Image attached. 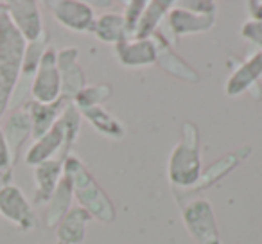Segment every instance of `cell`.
I'll return each instance as SVG.
<instances>
[{
	"instance_id": "6da1fadb",
	"label": "cell",
	"mask_w": 262,
	"mask_h": 244,
	"mask_svg": "<svg viewBox=\"0 0 262 244\" xmlns=\"http://www.w3.org/2000/svg\"><path fill=\"white\" fill-rule=\"evenodd\" d=\"M27 41L15 29L0 2V119L11 104L16 83L22 76V63Z\"/></svg>"
},
{
	"instance_id": "7a4b0ae2",
	"label": "cell",
	"mask_w": 262,
	"mask_h": 244,
	"mask_svg": "<svg viewBox=\"0 0 262 244\" xmlns=\"http://www.w3.org/2000/svg\"><path fill=\"white\" fill-rule=\"evenodd\" d=\"M63 174L72 183L74 197L79 201V207L84 208L92 219H97L104 225L115 221V207L112 199L76 154H69L63 160Z\"/></svg>"
},
{
	"instance_id": "3957f363",
	"label": "cell",
	"mask_w": 262,
	"mask_h": 244,
	"mask_svg": "<svg viewBox=\"0 0 262 244\" xmlns=\"http://www.w3.org/2000/svg\"><path fill=\"white\" fill-rule=\"evenodd\" d=\"M201 167L200 129L194 122H183L182 139L172 147L167 164L169 182L178 189H192L200 180Z\"/></svg>"
},
{
	"instance_id": "277c9868",
	"label": "cell",
	"mask_w": 262,
	"mask_h": 244,
	"mask_svg": "<svg viewBox=\"0 0 262 244\" xmlns=\"http://www.w3.org/2000/svg\"><path fill=\"white\" fill-rule=\"evenodd\" d=\"M182 219L196 244H221L214 207L205 197H192L182 205Z\"/></svg>"
},
{
	"instance_id": "5b68a950",
	"label": "cell",
	"mask_w": 262,
	"mask_h": 244,
	"mask_svg": "<svg viewBox=\"0 0 262 244\" xmlns=\"http://www.w3.org/2000/svg\"><path fill=\"white\" fill-rule=\"evenodd\" d=\"M31 97L36 102H54L61 97V76L58 69V51L47 47L31 81Z\"/></svg>"
},
{
	"instance_id": "8992f818",
	"label": "cell",
	"mask_w": 262,
	"mask_h": 244,
	"mask_svg": "<svg viewBox=\"0 0 262 244\" xmlns=\"http://www.w3.org/2000/svg\"><path fill=\"white\" fill-rule=\"evenodd\" d=\"M0 214L24 232H31L38 225L33 205L29 203L22 189L16 187L15 183H9L0 189Z\"/></svg>"
},
{
	"instance_id": "52a82bcc",
	"label": "cell",
	"mask_w": 262,
	"mask_h": 244,
	"mask_svg": "<svg viewBox=\"0 0 262 244\" xmlns=\"http://www.w3.org/2000/svg\"><path fill=\"white\" fill-rule=\"evenodd\" d=\"M4 9L15 29L22 34L29 43L43 36V20H41L40 6L34 0H11L4 2Z\"/></svg>"
},
{
	"instance_id": "ba28073f",
	"label": "cell",
	"mask_w": 262,
	"mask_h": 244,
	"mask_svg": "<svg viewBox=\"0 0 262 244\" xmlns=\"http://www.w3.org/2000/svg\"><path fill=\"white\" fill-rule=\"evenodd\" d=\"M47 6L59 26L74 33H90L95 22V13L90 4L79 0H56L47 2Z\"/></svg>"
},
{
	"instance_id": "9c48e42d",
	"label": "cell",
	"mask_w": 262,
	"mask_h": 244,
	"mask_svg": "<svg viewBox=\"0 0 262 244\" xmlns=\"http://www.w3.org/2000/svg\"><path fill=\"white\" fill-rule=\"evenodd\" d=\"M69 154H67L65 149V129H63L61 120H58L43 137L34 140L33 146L26 153V162L36 167V165L52 160V158L65 160Z\"/></svg>"
},
{
	"instance_id": "30bf717a",
	"label": "cell",
	"mask_w": 262,
	"mask_h": 244,
	"mask_svg": "<svg viewBox=\"0 0 262 244\" xmlns=\"http://www.w3.org/2000/svg\"><path fill=\"white\" fill-rule=\"evenodd\" d=\"M151 38H153L155 45H157V63L165 72L178 77V79L185 81V83H198V81H200L198 70H194L185 59L180 58V56L172 51L171 41L167 40V36H165L164 33L157 31Z\"/></svg>"
},
{
	"instance_id": "8fae6325",
	"label": "cell",
	"mask_w": 262,
	"mask_h": 244,
	"mask_svg": "<svg viewBox=\"0 0 262 244\" xmlns=\"http://www.w3.org/2000/svg\"><path fill=\"white\" fill-rule=\"evenodd\" d=\"M167 26L176 38L187 36V34L207 33L215 26V15L194 13L178 4H172V8L167 13Z\"/></svg>"
},
{
	"instance_id": "7c38bea8",
	"label": "cell",
	"mask_w": 262,
	"mask_h": 244,
	"mask_svg": "<svg viewBox=\"0 0 262 244\" xmlns=\"http://www.w3.org/2000/svg\"><path fill=\"white\" fill-rule=\"evenodd\" d=\"M79 51L76 47H67L58 51V69L61 76V97L74 101L76 95L83 90L84 84V72L77 63Z\"/></svg>"
},
{
	"instance_id": "4fadbf2b",
	"label": "cell",
	"mask_w": 262,
	"mask_h": 244,
	"mask_svg": "<svg viewBox=\"0 0 262 244\" xmlns=\"http://www.w3.org/2000/svg\"><path fill=\"white\" fill-rule=\"evenodd\" d=\"M115 58L127 69H142L157 63V45L153 38L146 40H124L115 45Z\"/></svg>"
},
{
	"instance_id": "5bb4252c",
	"label": "cell",
	"mask_w": 262,
	"mask_h": 244,
	"mask_svg": "<svg viewBox=\"0 0 262 244\" xmlns=\"http://www.w3.org/2000/svg\"><path fill=\"white\" fill-rule=\"evenodd\" d=\"M72 101L65 97H59L58 101L49 102V104H43V102H36V101H27L26 102V112L29 113L31 119V126H33V139H40L43 137L52 126L59 120V117L63 115L65 108L70 104Z\"/></svg>"
},
{
	"instance_id": "9a60e30c",
	"label": "cell",
	"mask_w": 262,
	"mask_h": 244,
	"mask_svg": "<svg viewBox=\"0 0 262 244\" xmlns=\"http://www.w3.org/2000/svg\"><path fill=\"white\" fill-rule=\"evenodd\" d=\"M262 76V49H258L255 54L246 58L228 77L225 84V94L228 97H239L244 92L251 90L253 84H257L258 77Z\"/></svg>"
},
{
	"instance_id": "2e32d148",
	"label": "cell",
	"mask_w": 262,
	"mask_h": 244,
	"mask_svg": "<svg viewBox=\"0 0 262 244\" xmlns=\"http://www.w3.org/2000/svg\"><path fill=\"white\" fill-rule=\"evenodd\" d=\"M63 178V160L52 158L34 167V203L47 205Z\"/></svg>"
},
{
	"instance_id": "e0dca14e",
	"label": "cell",
	"mask_w": 262,
	"mask_h": 244,
	"mask_svg": "<svg viewBox=\"0 0 262 244\" xmlns=\"http://www.w3.org/2000/svg\"><path fill=\"white\" fill-rule=\"evenodd\" d=\"M6 140H8L9 151H11V158L13 164L18 158L22 147L26 146L27 139L33 137V126H31V119L29 113L26 109H16L9 115V119L6 120V128L2 129Z\"/></svg>"
},
{
	"instance_id": "ac0fdd59",
	"label": "cell",
	"mask_w": 262,
	"mask_h": 244,
	"mask_svg": "<svg viewBox=\"0 0 262 244\" xmlns=\"http://www.w3.org/2000/svg\"><path fill=\"white\" fill-rule=\"evenodd\" d=\"M90 221L92 215L84 208L72 207L56 226L58 240L67 244H81L86 237V226Z\"/></svg>"
},
{
	"instance_id": "d6986e66",
	"label": "cell",
	"mask_w": 262,
	"mask_h": 244,
	"mask_svg": "<svg viewBox=\"0 0 262 244\" xmlns=\"http://www.w3.org/2000/svg\"><path fill=\"white\" fill-rule=\"evenodd\" d=\"M72 199H74V192H72V183L70 180L63 174L61 182L59 185L56 187L54 194L51 196L47 203V215H45V221H47V226L49 228H56L59 225L65 214L70 210V205H72Z\"/></svg>"
},
{
	"instance_id": "ffe728a7",
	"label": "cell",
	"mask_w": 262,
	"mask_h": 244,
	"mask_svg": "<svg viewBox=\"0 0 262 244\" xmlns=\"http://www.w3.org/2000/svg\"><path fill=\"white\" fill-rule=\"evenodd\" d=\"M90 33L94 34L97 40L104 41V43L117 45L120 41L127 40L126 26H124V18L119 13H104V15L97 16L92 26Z\"/></svg>"
},
{
	"instance_id": "44dd1931",
	"label": "cell",
	"mask_w": 262,
	"mask_h": 244,
	"mask_svg": "<svg viewBox=\"0 0 262 244\" xmlns=\"http://www.w3.org/2000/svg\"><path fill=\"white\" fill-rule=\"evenodd\" d=\"M171 8H172V2H169V0H151V2H147L133 38L135 40H146V38L153 36L158 31L160 22L167 16Z\"/></svg>"
},
{
	"instance_id": "7402d4cb",
	"label": "cell",
	"mask_w": 262,
	"mask_h": 244,
	"mask_svg": "<svg viewBox=\"0 0 262 244\" xmlns=\"http://www.w3.org/2000/svg\"><path fill=\"white\" fill-rule=\"evenodd\" d=\"M79 113L84 120H88V122H90V124L94 126L99 133H101V135L108 137V139L119 140L126 135V129H124L122 122L117 120L110 112H106L102 106L79 109Z\"/></svg>"
},
{
	"instance_id": "603a6c76",
	"label": "cell",
	"mask_w": 262,
	"mask_h": 244,
	"mask_svg": "<svg viewBox=\"0 0 262 244\" xmlns=\"http://www.w3.org/2000/svg\"><path fill=\"white\" fill-rule=\"evenodd\" d=\"M246 154L248 153L241 154V151H235V153H230V154H226V157H223L221 160L214 162V164L207 169V172H205V174L201 172L200 180H198V183L192 187V190H203V189H207V187L214 185L217 180L225 178V176L228 174L233 167H237V165L244 160V157H246Z\"/></svg>"
},
{
	"instance_id": "cb8c5ba5",
	"label": "cell",
	"mask_w": 262,
	"mask_h": 244,
	"mask_svg": "<svg viewBox=\"0 0 262 244\" xmlns=\"http://www.w3.org/2000/svg\"><path fill=\"white\" fill-rule=\"evenodd\" d=\"M112 84L101 83L94 84V86H84L79 94L74 99V106L77 109H86V108H95V106H101L104 101H108L112 97Z\"/></svg>"
},
{
	"instance_id": "d4e9b609",
	"label": "cell",
	"mask_w": 262,
	"mask_h": 244,
	"mask_svg": "<svg viewBox=\"0 0 262 244\" xmlns=\"http://www.w3.org/2000/svg\"><path fill=\"white\" fill-rule=\"evenodd\" d=\"M49 47V34L43 33V36L38 38L34 41H29L26 45V54H24V63H22V76L31 77L33 81V76L36 72L38 65H40V59L43 56V52L47 51Z\"/></svg>"
},
{
	"instance_id": "484cf974",
	"label": "cell",
	"mask_w": 262,
	"mask_h": 244,
	"mask_svg": "<svg viewBox=\"0 0 262 244\" xmlns=\"http://www.w3.org/2000/svg\"><path fill=\"white\" fill-rule=\"evenodd\" d=\"M146 6H147L146 0H129L126 4L122 18H124V26H126L127 40H131L133 34H135V29H137V26H139L140 18H142V13H144V9H146Z\"/></svg>"
},
{
	"instance_id": "4316f807",
	"label": "cell",
	"mask_w": 262,
	"mask_h": 244,
	"mask_svg": "<svg viewBox=\"0 0 262 244\" xmlns=\"http://www.w3.org/2000/svg\"><path fill=\"white\" fill-rule=\"evenodd\" d=\"M241 36L262 49V20H246L241 27Z\"/></svg>"
},
{
	"instance_id": "83f0119b",
	"label": "cell",
	"mask_w": 262,
	"mask_h": 244,
	"mask_svg": "<svg viewBox=\"0 0 262 244\" xmlns=\"http://www.w3.org/2000/svg\"><path fill=\"white\" fill-rule=\"evenodd\" d=\"M13 158H11V151H9L8 140H6L4 133L0 129V174L2 172H9L13 171Z\"/></svg>"
},
{
	"instance_id": "f1b7e54d",
	"label": "cell",
	"mask_w": 262,
	"mask_h": 244,
	"mask_svg": "<svg viewBox=\"0 0 262 244\" xmlns=\"http://www.w3.org/2000/svg\"><path fill=\"white\" fill-rule=\"evenodd\" d=\"M182 8L194 13H203V15H215V4L208 0H192V2H182Z\"/></svg>"
},
{
	"instance_id": "f546056e",
	"label": "cell",
	"mask_w": 262,
	"mask_h": 244,
	"mask_svg": "<svg viewBox=\"0 0 262 244\" xmlns=\"http://www.w3.org/2000/svg\"><path fill=\"white\" fill-rule=\"evenodd\" d=\"M251 20H262V0H251L246 4Z\"/></svg>"
},
{
	"instance_id": "4dcf8cb0",
	"label": "cell",
	"mask_w": 262,
	"mask_h": 244,
	"mask_svg": "<svg viewBox=\"0 0 262 244\" xmlns=\"http://www.w3.org/2000/svg\"><path fill=\"white\" fill-rule=\"evenodd\" d=\"M92 9H94V8H112V6H113V2H112V0H108V2H92Z\"/></svg>"
},
{
	"instance_id": "1f68e13d",
	"label": "cell",
	"mask_w": 262,
	"mask_h": 244,
	"mask_svg": "<svg viewBox=\"0 0 262 244\" xmlns=\"http://www.w3.org/2000/svg\"><path fill=\"white\" fill-rule=\"evenodd\" d=\"M56 244H67V242H61V240H58V242H56Z\"/></svg>"
}]
</instances>
